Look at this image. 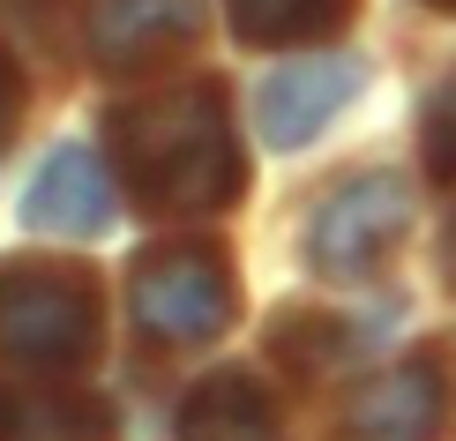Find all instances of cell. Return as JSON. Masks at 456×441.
<instances>
[{
  "instance_id": "6da1fadb",
  "label": "cell",
  "mask_w": 456,
  "mask_h": 441,
  "mask_svg": "<svg viewBox=\"0 0 456 441\" xmlns=\"http://www.w3.org/2000/svg\"><path fill=\"white\" fill-rule=\"evenodd\" d=\"M105 150L120 172V202L135 217H217L247 195L232 90L217 75L120 98L105 112Z\"/></svg>"
},
{
  "instance_id": "7a4b0ae2",
  "label": "cell",
  "mask_w": 456,
  "mask_h": 441,
  "mask_svg": "<svg viewBox=\"0 0 456 441\" xmlns=\"http://www.w3.org/2000/svg\"><path fill=\"white\" fill-rule=\"evenodd\" d=\"M105 352V277L61 255L0 262V359L23 374H83Z\"/></svg>"
},
{
  "instance_id": "3957f363",
  "label": "cell",
  "mask_w": 456,
  "mask_h": 441,
  "mask_svg": "<svg viewBox=\"0 0 456 441\" xmlns=\"http://www.w3.org/2000/svg\"><path fill=\"white\" fill-rule=\"evenodd\" d=\"M127 314L150 344H173V352H195V344H217L240 314V262L217 233H173L150 240L127 262Z\"/></svg>"
},
{
  "instance_id": "277c9868",
  "label": "cell",
  "mask_w": 456,
  "mask_h": 441,
  "mask_svg": "<svg viewBox=\"0 0 456 441\" xmlns=\"http://www.w3.org/2000/svg\"><path fill=\"white\" fill-rule=\"evenodd\" d=\"M411 217H419V195H411L404 172H359V180H337L330 195L314 202L307 217V270L359 284L374 277L396 247L411 240Z\"/></svg>"
},
{
  "instance_id": "5b68a950",
  "label": "cell",
  "mask_w": 456,
  "mask_h": 441,
  "mask_svg": "<svg viewBox=\"0 0 456 441\" xmlns=\"http://www.w3.org/2000/svg\"><path fill=\"white\" fill-rule=\"evenodd\" d=\"M202 30H210V0H90L83 8L90 61L112 83L165 75L173 61H187L202 45Z\"/></svg>"
},
{
  "instance_id": "8992f818",
  "label": "cell",
  "mask_w": 456,
  "mask_h": 441,
  "mask_svg": "<svg viewBox=\"0 0 456 441\" xmlns=\"http://www.w3.org/2000/svg\"><path fill=\"white\" fill-rule=\"evenodd\" d=\"M449 419H456V367L442 344H427V352L382 367L367 389H352L337 441H442Z\"/></svg>"
},
{
  "instance_id": "52a82bcc",
  "label": "cell",
  "mask_w": 456,
  "mask_h": 441,
  "mask_svg": "<svg viewBox=\"0 0 456 441\" xmlns=\"http://www.w3.org/2000/svg\"><path fill=\"white\" fill-rule=\"evenodd\" d=\"M359 83H367V68L345 61V53H299V61L270 68L262 90H255L262 143H270V150H307L322 127L359 98Z\"/></svg>"
},
{
  "instance_id": "ba28073f",
  "label": "cell",
  "mask_w": 456,
  "mask_h": 441,
  "mask_svg": "<svg viewBox=\"0 0 456 441\" xmlns=\"http://www.w3.org/2000/svg\"><path fill=\"white\" fill-rule=\"evenodd\" d=\"M15 217H23L30 233L105 240V233H112V217H120V195H112L105 158H98V150H83V143H61L45 165H37V180L23 187Z\"/></svg>"
},
{
  "instance_id": "9c48e42d",
  "label": "cell",
  "mask_w": 456,
  "mask_h": 441,
  "mask_svg": "<svg viewBox=\"0 0 456 441\" xmlns=\"http://www.w3.org/2000/svg\"><path fill=\"white\" fill-rule=\"evenodd\" d=\"M173 441H284V427H277V396L262 389V374L217 367L210 381H195V389H187Z\"/></svg>"
},
{
  "instance_id": "30bf717a",
  "label": "cell",
  "mask_w": 456,
  "mask_h": 441,
  "mask_svg": "<svg viewBox=\"0 0 456 441\" xmlns=\"http://www.w3.org/2000/svg\"><path fill=\"white\" fill-rule=\"evenodd\" d=\"M0 441H120V412L90 389H0Z\"/></svg>"
},
{
  "instance_id": "8fae6325",
  "label": "cell",
  "mask_w": 456,
  "mask_h": 441,
  "mask_svg": "<svg viewBox=\"0 0 456 441\" xmlns=\"http://www.w3.org/2000/svg\"><path fill=\"white\" fill-rule=\"evenodd\" d=\"M367 344H374V337H367V322H359V314L284 306V314L270 322V352L284 359V367H299V374H337V367H352Z\"/></svg>"
},
{
  "instance_id": "7c38bea8",
  "label": "cell",
  "mask_w": 456,
  "mask_h": 441,
  "mask_svg": "<svg viewBox=\"0 0 456 441\" xmlns=\"http://www.w3.org/2000/svg\"><path fill=\"white\" fill-rule=\"evenodd\" d=\"M240 45H314L359 15V0H224Z\"/></svg>"
},
{
  "instance_id": "4fadbf2b",
  "label": "cell",
  "mask_w": 456,
  "mask_h": 441,
  "mask_svg": "<svg viewBox=\"0 0 456 441\" xmlns=\"http://www.w3.org/2000/svg\"><path fill=\"white\" fill-rule=\"evenodd\" d=\"M419 158H427V180H456V61L419 98Z\"/></svg>"
},
{
  "instance_id": "5bb4252c",
  "label": "cell",
  "mask_w": 456,
  "mask_h": 441,
  "mask_svg": "<svg viewBox=\"0 0 456 441\" xmlns=\"http://www.w3.org/2000/svg\"><path fill=\"white\" fill-rule=\"evenodd\" d=\"M15 127H23V68H15V53L0 45V150L15 143Z\"/></svg>"
},
{
  "instance_id": "9a60e30c",
  "label": "cell",
  "mask_w": 456,
  "mask_h": 441,
  "mask_svg": "<svg viewBox=\"0 0 456 441\" xmlns=\"http://www.w3.org/2000/svg\"><path fill=\"white\" fill-rule=\"evenodd\" d=\"M419 8H434V15H456V0H419Z\"/></svg>"
}]
</instances>
